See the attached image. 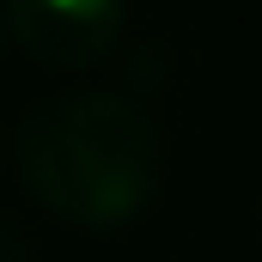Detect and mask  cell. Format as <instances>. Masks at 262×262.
Listing matches in <instances>:
<instances>
[{"label": "cell", "instance_id": "3957f363", "mask_svg": "<svg viewBox=\"0 0 262 262\" xmlns=\"http://www.w3.org/2000/svg\"><path fill=\"white\" fill-rule=\"evenodd\" d=\"M0 262H37V238L6 213H0Z\"/></svg>", "mask_w": 262, "mask_h": 262}, {"label": "cell", "instance_id": "6da1fadb", "mask_svg": "<svg viewBox=\"0 0 262 262\" xmlns=\"http://www.w3.org/2000/svg\"><path fill=\"white\" fill-rule=\"evenodd\" d=\"M18 177L67 226H128L165 183V134L122 92H55L18 122Z\"/></svg>", "mask_w": 262, "mask_h": 262}, {"label": "cell", "instance_id": "7a4b0ae2", "mask_svg": "<svg viewBox=\"0 0 262 262\" xmlns=\"http://www.w3.org/2000/svg\"><path fill=\"white\" fill-rule=\"evenodd\" d=\"M128 0H6L12 43L49 73L98 67L122 43Z\"/></svg>", "mask_w": 262, "mask_h": 262}, {"label": "cell", "instance_id": "277c9868", "mask_svg": "<svg viewBox=\"0 0 262 262\" xmlns=\"http://www.w3.org/2000/svg\"><path fill=\"white\" fill-rule=\"evenodd\" d=\"M6 37H12V31H6V6H0V43H6Z\"/></svg>", "mask_w": 262, "mask_h": 262}]
</instances>
